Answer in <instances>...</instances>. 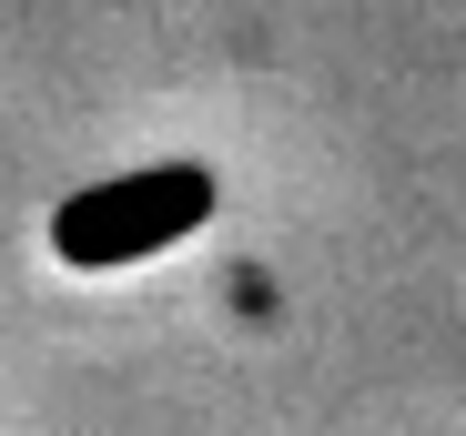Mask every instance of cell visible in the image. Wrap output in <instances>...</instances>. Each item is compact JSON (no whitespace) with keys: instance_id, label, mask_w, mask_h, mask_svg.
Segmentation results:
<instances>
[{"instance_id":"1","label":"cell","mask_w":466,"mask_h":436,"mask_svg":"<svg viewBox=\"0 0 466 436\" xmlns=\"http://www.w3.org/2000/svg\"><path fill=\"white\" fill-rule=\"evenodd\" d=\"M213 173L203 163H142V173H112V183H82L51 203V254L71 274H122V264H152L173 254L183 234L213 224Z\"/></svg>"}]
</instances>
